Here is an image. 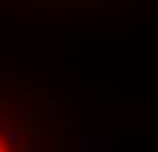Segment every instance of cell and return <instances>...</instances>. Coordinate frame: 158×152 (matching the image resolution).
Returning a JSON list of instances; mask_svg holds the SVG:
<instances>
[{"label": "cell", "mask_w": 158, "mask_h": 152, "mask_svg": "<svg viewBox=\"0 0 158 152\" xmlns=\"http://www.w3.org/2000/svg\"><path fill=\"white\" fill-rule=\"evenodd\" d=\"M19 142H21V129L8 125V129L4 132V144H8V146L15 148V146H19Z\"/></svg>", "instance_id": "3"}, {"label": "cell", "mask_w": 158, "mask_h": 152, "mask_svg": "<svg viewBox=\"0 0 158 152\" xmlns=\"http://www.w3.org/2000/svg\"><path fill=\"white\" fill-rule=\"evenodd\" d=\"M76 132V115H74V103L68 101L66 103V134H74Z\"/></svg>", "instance_id": "1"}, {"label": "cell", "mask_w": 158, "mask_h": 152, "mask_svg": "<svg viewBox=\"0 0 158 152\" xmlns=\"http://www.w3.org/2000/svg\"><path fill=\"white\" fill-rule=\"evenodd\" d=\"M84 152H99V142H97V136H94V134H90V136L86 138Z\"/></svg>", "instance_id": "4"}, {"label": "cell", "mask_w": 158, "mask_h": 152, "mask_svg": "<svg viewBox=\"0 0 158 152\" xmlns=\"http://www.w3.org/2000/svg\"><path fill=\"white\" fill-rule=\"evenodd\" d=\"M15 113L19 115V119L21 121H25V119H29L31 115H33V105H31L29 101H19V103H15Z\"/></svg>", "instance_id": "2"}, {"label": "cell", "mask_w": 158, "mask_h": 152, "mask_svg": "<svg viewBox=\"0 0 158 152\" xmlns=\"http://www.w3.org/2000/svg\"><path fill=\"white\" fill-rule=\"evenodd\" d=\"M25 152H35V144H33V142H27V146H25Z\"/></svg>", "instance_id": "5"}]
</instances>
